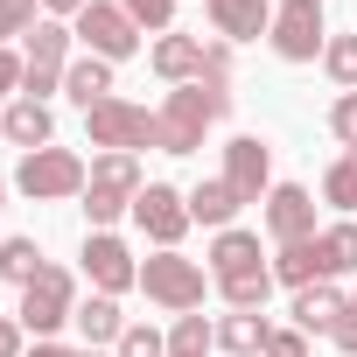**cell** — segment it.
<instances>
[{"instance_id": "cell-1", "label": "cell", "mask_w": 357, "mask_h": 357, "mask_svg": "<svg viewBox=\"0 0 357 357\" xmlns=\"http://www.w3.org/2000/svg\"><path fill=\"white\" fill-rule=\"evenodd\" d=\"M154 119H161V154H197L204 133L231 119V84H211V77L204 84H175L154 105Z\"/></svg>"}, {"instance_id": "cell-2", "label": "cell", "mask_w": 357, "mask_h": 357, "mask_svg": "<svg viewBox=\"0 0 357 357\" xmlns=\"http://www.w3.org/2000/svg\"><path fill=\"white\" fill-rule=\"evenodd\" d=\"M147 190V175H140V154H91V175H84V225L91 231H112L119 218H133V197Z\"/></svg>"}, {"instance_id": "cell-3", "label": "cell", "mask_w": 357, "mask_h": 357, "mask_svg": "<svg viewBox=\"0 0 357 357\" xmlns=\"http://www.w3.org/2000/svg\"><path fill=\"white\" fill-rule=\"evenodd\" d=\"M140 294L161 315H197L204 294H218V287H211V266L190 259V252H147L140 259Z\"/></svg>"}, {"instance_id": "cell-4", "label": "cell", "mask_w": 357, "mask_h": 357, "mask_svg": "<svg viewBox=\"0 0 357 357\" xmlns=\"http://www.w3.org/2000/svg\"><path fill=\"white\" fill-rule=\"evenodd\" d=\"M77 301H84V294H77V273L50 259V266H43L29 287H22V301H15V322L29 329V343H50V336H63V329H70Z\"/></svg>"}, {"instance_id": "cell-5", "label": "cell", "mask_w": 357, "mask_h": 357, "mask_svg": "<svg viewBox=\"0 0 357 357\" xmlns=\"http://www.w3.org/2000/svg\"><path fill=\"white\" fill-rule=\"evenodd\" d=\"M84 175H91V161L77 147H36V154L15 161V197H29V204H70V197H84Z\"/></svg>"}, {"instance_id": "cell-6", "label": "cell", "mask_w": 357, "mask_h": 357, "mask_svg": "<svg viewBox=\"0 0 357 357\" xmlns=\"http://www.w3.org/2000/svg\"><path fill=\"white\" fill-rule=\"evenodd\" d=\"M77 63V36H70V22H36L29 36H22V98H43L50 105V91H63V70Z\"/></svg>"}, {"instance_id": "cell-7", "label": "cell", "mask_w": 357, "mask_h": 357, "mask_svg": "<svg viewBox=\"0 0 357 357\" xmlns=\"http://www.w3.org/2000/svg\"><path fill=\"white\" fill-rule=\"evenodd\" d=\"M84 140L98 147V154H140V147H161V119L140 105V98H98L91 112H84Z\"/></svg>"}, {"instance_id": "cell-8", "label": "cell", "mask_w": 357, "mask_h": 357, "mask_svg": "<svg viewBox=\"0 0 357 357\" xmlns=\"http://www.w3.org/2000/svg\"><path fill=\"white\" fill-rule=\"evenodd\" d=\"M70 36L84 43V56H105V63H133L147 50V36L133 29V15L119 8V0H91V8L70 22Z\"/></svg>"}, {"instance_id": "cell-9", "label": "cell", "mask_w": 357, "mask_h": 357, "mask_svg": "<svg viewBox=\"0 0 357 357\" xmlns=\"http://www.w3.org/2000/svg\"><path fill=\"white\" fill-rule=\"evenodd\" d=\"M133 225H140V238L154 245V252H183V238H190V190H175V183H147L140 197H133Z\"/></svg>"}, {"instance_id": "cell-10", "label": "cell", "mask_w": 357, "mask_h": 357, "mask_svg": "<svg viewBox=\"0 0 357 357\" xmlns=\"http://www.w3.org/2000/svg\"><path fill=\"white\" fill-rule=\"evenodd\" d=\"M77 273L91 280V294H133L140 287V259H133V245L119 238V231H84V245H77Z\"/></svg>"}, {"instance_id": "cell-11", "label": "cell", "mask_w": 357, "mask_h": 357, "mask_svg": "<svg viewBox=\"0 0 357 357\" xmlns=\"http://www.w3.org/2000/svg\"><path fill=\"white\" fill-rule=\"evenodd\" d=\"M266 43H273V56H280V63H322V43H329L322 0H287V8H273Z\"/></svg>"}, {"instance_id": "cell-12", "label": "cell", "mask_w": 357, "mask_h": 357, "mask_svg": "<svg viewBox=\"0 0 357 357\" xmlns=\"http://www.w3.org/2000/svg\"><path fill=\"white\" fill-rule=\"evenodd\" d=\"M259 218H266V238H273V245H301V238L322 231V225H315V190H308V183H273L266 204H259Z\"/></svg>"}, {"instance_id": "cell-13", "label": "cell", "mask_w": 357, "mask_h": 357, "mask_svg": "<svg viewBox=\"0 0 357 357\" xmlns=\"http://www.w3.org/2000/svg\"><path fill=\"white\" fill-rule=\"evenodd\" d=\"M225 183H231L238 204H266V190H273V147L259 133H231L225 140Z\"/></svg>"}, {"instance_id": "cell-14", "label": "cell", "mask_w": 357, "mask_h": 357, "mask_svg": "<svg viewBox=\"0 0 357 357\" xmlns=\"http://www.w3.org/2000/svg\"><path fill=\"white\" fill-rule=\"evenodd\" d=\"M204 50H211V36H190V29H168V36H154L147 43V70L175 91V84H204Z\"/></svg>"}, {"instance_id": "cell-15", "label": "cell", "mask_w": 357, "mask_h": 357, "mask_svg": "<svg viewBox=\"0 0 357 357\" xmlns=\"http://www.w3.org/2000/svg\"><path fill=\"white\" fill-rule=\"evenodd\" d=\"M204 266H211V280H231V273H259V266H273V252L259 245V231L231 225V231H211V252H204Z\"/></svg>"}, {"instance_id": "cell-16", "label": "cell", "mask_w": 357, "mask_h": 357, "mask_svg": "<svg viewBox=\"0 0 357 357\" xmlns=\"http://www.w3.org/2000/svg\"><path fill=\"white\" fill-rule=\"evenodd\" d=\"M204 15H211V36L218 43H259L273 29V0H204Z\"/></svg>"}, {"instance_id": "cell-17", "label": "cell", "mask_w": 357, "mask_h": 357, "mask_svg": "<svg viewBox=\"0 0 357 357\" xmlns=\"http://www.w3.org/2000/svg\"><path fill=\"white\" fill-rule=\"evenodd\" d=\"M0 140L22 147V154L56 147V112H50L43 98H8V105H0Z\"/></svg>"}, {"instance_id": "cell-18", "label": "cell", "mask_w": 357, "mask_h": 357, "mask_svg": "<svg viewBox=\"0 0 357 357\" xmlns=\"http://www.w3.org/2000/svg\"><path fill=\"white\" fill-rule=\"evenodd\" d=\"M273 315L266 308H225L218 315V350L225 357H266V343H273Z\"/></svg>"}, {"instance_id": "cell-19", "label": "cell", "mask_w": 357, "mask_h": 357, "mask_svg": "<svg viewBox=\"0 0 357 357\" xmlns=\"http://www.w3.org/2000/svg\"><path fill=\"white\" fill-rule=\"evenodd\" d=\"M343 301H350V294H343L336 280H315V287H301V294L287 301V315H294L301 336H329V329L343 322Z\"/></svg>"}, {"instance_id": "cell-20", "label": "cell", "mask_w": 357, "mask_h": 357, "mask_svg": "<svg viewBox=\"0 0 357 357\" xmlns=\"http://www.w3.org/2000/svg\"><path fill=\"white\" fill-rule=\"evenodd\" d=\"M119 91V63H105V56H77L70 70H63V98L77 105V112H91L98 98H112Z\"/></svg>"}, {"instance_id": "cell-21", "label": "cell", "mask_w": 357, "mask_h": 357, "mask_svg": "<svg viewBox=\"0 0 357 357\" xmlns=\"http://www.w3.org/2000/svg\"><path fill=\"white\" fill-rule=\"evenodd\" d=\"M273 280H280L287 294H301V287L329 280V266H322V231H315V238H301V245H273Z\"/></svg>"}, {"instance_id": "cell-22", "label": "cell", "mask_w": 357, "mask_h": 357, "mask_svg": "<svg viewBox=\"0 0 357 357\" xmlns=\"http://www.w3.org/2000/svg\"><path fill=\"white\" fill-rule=\"evenodd\" d=\"M238 197H231V183H225V175H204V183H190V218L204 225V231H231L238 225Z\"/></svg>"}, {"instance_id": "cell-23", "label": "cell", "mask_w": 357, "mask_h": 357, "mask_svg": "<svg viewBox=\"0 0 357 357\" xmlns=\"http://www.w3.org/2000/svg\"><path fill=\"white\" fill-rule=\"evenodd\" d=\"M70 329L84 336V350H105V343H119V336H126V315H119V301H112V294H84V301H77V315H70Z\"/></svg>"}, {"instance_id": "cell-24", "label": "cell", "mask_w": 357, "mask_h": 357, "mask_svg": "<svg viewBox=\"0 0 357 357\" xmlns=\"http://www.w3.org/2000/svg\"><path fill=\"white\" fill-rule=\"evenodd\" d=\"M168 357H218V322L197 308V315H175L168 322Z\"/></svg>"}, {"instance_id": "cell-25", "label": "cell", "mask_w": 357, "mask_h": 357, "mask_svg": "<svg viewBox=\"0 0 357 357\" xmlns=\"http://www.w3.org/2000/svg\"><path fill=\"white\" fill-rule=\"evenodd\" d=\"M322 204L336 218H357V147H343L329 168H322Z\"/></svg>"}, {"instance_id": "cell-26", "label": "cell", "mask_w": 357, "mask_h": 357, "mask_svg": "<svg viewBox=\"0 0 357 357\" xmlns=\"http://www.w3.org/2000/svg\"><path fill=\"white\" fill-rule=\"evenodd\" d=\"M211 287H218L225 308H266L280 280H273V266H259V273H231V280H211Z\"/></svg>"}, {"instance_id": "cell-27", "label": "cell", "mask_w": 357, "mask_h": 357, "mask_svg": "<svg viewBox=\"0 0 357 357\" xmlns=\"http://www.w3.org/2000/svg\"><path fill=\"white\" fill-rule=\"evenodd\" d=\"M322 266H329V280L357 273V218H336V225H322Z\"/></svg>"}, {"instance_id": "cell-28", "label": "cell", "mask_w": 357, "mask_h": 357, "mask_svg": "<svg viewBox=\"0 0 357 357\" xmlns=\"http://www.w3.org/2000/svg\"><path fill=\"white\" fill-rule=\"evenodd\" d=\"M43 266H50V259H43L36 238H0V280H8V287H29Z\"/></svg>"}, {"instance_id": "cell-29", "label": "cell", "mask_w": 357, "mask_h": 357, "mask_svg": "<svg viewBox=\"0 0 357 357\" xmlns=\"http://www.w3.org/2000/svg\"><path fill=\"white\" fill-rule=\"evenodd\" d=\"M322 70H329L336 91H357V29H343V36L322 43Z\"/></svg>"}, {"instance_id": "cell-30", "label": "cell", "mask_w": 357, "mask_h": 357, "mask_svg": "<svg viewBox=\"0 0 357 357\" xmlns=\"http://www.w3.org/2000/svg\"><path fill=\"white\" fill-rule=\"evenodd\" d=\"M112 357H168V329H154V322H126V336L112 343Z\"/></svg>"}, {"instance_id": "cell-31", "label": "cell", "mask_w": 357, "mask_h": 357, "mask_svg": "<svg viewBox=\"0 0 357 357\" xmlns=\"http://www.w3.org/2000/svg\"><path fill=\"white\" fill-rule=\"evenodd\" d=\"M43 22V0H0V50H8L15 36H29Z\"/></svg>"}, {"instance_id": "cell-32", "label": "cell", "mask_w": 357, "mask_h": 357, "mask_svg": "<svg viewBox=\"0 0 357 357\" xmlns=\"http://www.w3.org/2000/svg\"><path fill=\"white\" fill-rule=\"evenodd\" d=\"M119 8L133 15V29H140V36H147V29H154V36H168V29H175V0H119Z\"/></svg>"}, {"instance_id": "cell-33", "label": "cell", "mask_w": 357, "mask_h": 357, "mask_svg": "<svg viewBox=\"0 0 357 357\" xmlns=\"http://www.w3.org/2000/svg\"><path fill=\"white\" fill-rule=\"evenodd\" d=\"M329 133H336V147H357V91L329 98Z\"/></svg>"}, {"instance_id": "cell-34", "label": "cell", "mask_w": 357, "mask_h": 357, "mask_svg": "<svg viewBox=\"0 0 357 357\" xmlns=\"http://www.w3.org/2000/svg\"><path fill=\"white\" fill-rule=\"evenodd\" d=\"M329 343H336L343 357H357V287H350V301H343V322L329 329Z\"/></svg>"}, {"instance_id": "cell-35", "label": "cell", "mask_w": 357, "mask_h": 357, "mask_svg": "<svg viewBox=\"0 0 357 357\" xmlns=\"http://www.w3.org/2000/svg\"><path fill=\"white\" fill-rule=\"evenodd\" d=\"M204 77H211V84H231V43L211 36V50H204Z\"/></svg>"}, {"instance_id": "cell-36", "label": "cell", "mask_w": 357, "mask_h": 357, "mask_svg": "<svg viewBox=\"0 0 357 357\" xmlns=\"http://www.w3.org/2000/svg\"><path fill=\"white\" fill-rule=\"evenodd\" d=\"M22 98V50H0V105Z\"/></svg>"}, {"instance_id": "cell-37", "label": "cell", "mask_w": 357, "mask_h": 357, "mask_svg": "<svg viewBox=\"0 0 357 357\" xmlns=\"http://www.w3.org/2000/svg\"><path fill=\"white\" fill-rule=\"evenodd\" d=\"M266 357H308V336L287 322V329H273V343H266Z\"/></svg>"}, {"instance_id": "cell-38", "label": "cell", "mask_w": 357, "mask_h": 357, "mask_svg": "<svg viewBox=\"0 0 357 357\" xmlns=\"http://www.w3.org/2000/svg\"><path fill=\"white\" fill-rule=\"evenodd\" d=\"M0 357H29V329L15 315H0Z\"/></svg>"}, {"instance_id": "cell-39", "label": "cell", "mask_w": 357, "mask_h": 357, "mask_svg": "<svg viewBox=\"0 0 357 357\" xmlns=\"http://www.w3.org/2000/svg\"><path fill=\"white\" fill-rule=\"evenodd\" d=\"M29 357H84V343H63V336H50V343H29Z\"/></svg>"}, {"instance_id": "cell-40", "label": "cell", "mask_w": 357, "mask_h": 357, "mask_svg": "<svg viewBox=\"0 0 357 357\" xmlns=\"http://www.w3.org/2000/svg\"><path fill=\"white\" fill-rule=\"evenodd\" d=\"M84 8H91V0H43V15H50V22H77Z\"/></svg>"}, {"instance_id": "cell-41", "label": "cell", "mask_w": 357, "mask_h": 357, "mask_svg": "<svg viewBox=\"0 0 357 357\" xmlns=\"http://www.w3.org/2000/svg\"><path fill=\"white\" fill-rule=\"evenodd\" d=\"M8 197H15V175H0V211H8Z\"/></svg>"}, {"instance_id": "cell-42", "label": "cell", "mask_w": 357, "mask_h": 357, "mask_svg": "<svg viewBox=\"0 0 357 357\" xmlns=\"http://www.w3.org/2000/svg\"><path fill=\"white\" fill-rule=\"evenodd\" d=\"M84 357H112V350H84Z\"/></svg>"}, {"instance_id": "cell-43", "label": "cell", "mask_w": 357, "mask_h": 357, "mask_svg": "<svg viewBox=\"0 0 357 357\" xmlns=\"http://www.w3.org/2000/svg\"><path fill=\"white\" fill-rule=\"evenodd\" d=\"M273 8H287V0H273Z\"/></svg>"}, {"instance_id": "cell-44", "label": "cell", "mask_w": 357, "mask_h": 357, "mask_svg": "<svg viewBox=\"0 0 357 357\" xmlns=\"http://www.w3.org/2000/svg\"><path fill=\"white\" fill-rule=\"evenodd\" d=\"M0 147H8V140H0Z\"/></svg>"}]
</instances>
